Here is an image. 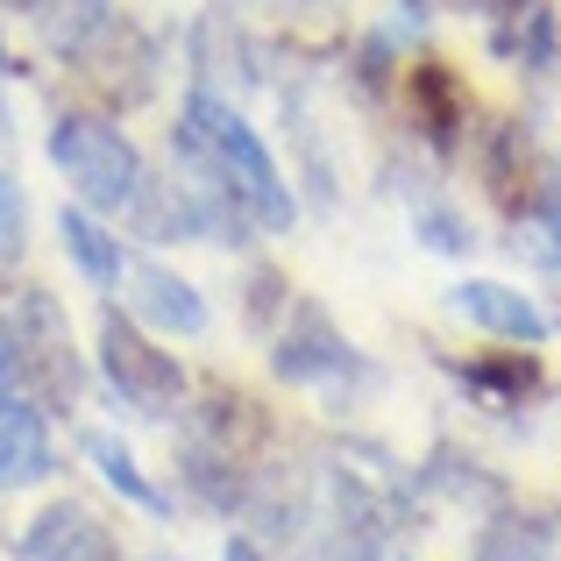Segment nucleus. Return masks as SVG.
Returning a JSON list of instances; mask_svg holds the SVG:
<instances>
[{"label":"nucleus","mask_w":561,"mask_h":561,"mask_svg":"<svg viewBox=\"0 0 561 561\" xmlns=\"http://www.w3.org/2000/svg\"><path fill=\"white\" fill-rule=\"evenodd\" d=\"M179 136L220 171V185L242 199V214H256L263 228H291V220H299V199H291L285 171H277V157L263 150L256 128L234 114V100H220L214 85H192V100H185V128H179Z\"/></svg>","instance_id":"f257e3e1"},{"label":"nucleus","mask_w":561,"mask_h":561,"mask_svg":"<svg viewBox=\"0 0 561 561\" xmlns=\"http://www.w3.org/2000/svg\"><path fill=\"white\" fill-rule=\"evenodd\" d=\"M50 164L65 171V185L79 192V206H93V214H136V206H150L142 150L114 122H100V114H57Z\"/></svg>","instance_id":"f03ea898"},{"label":"nucleus","mask_w":561,"mask_h":561,"mask_svg":"<svg viewBox=\"0 0 561 561\" xmlns=\"http://www.w3.org/2000/svg\"><path fill=\"white\" fill-rule=\"evenodd\" d=\"M100 370H107V383H114V391H122L136 412H171V405L185 398L179 356H164V348H157L142 328H128L122 313L100 320Z\"/></svg>","instance_id":"7ed1b4c3"},{"label":"nucleus","mask_w":561,"mask_h":561,"mask_svg":"<svg viewBox=\"0 0 561 561\" xmlns=\"http://www.w3.org/2000/svg\"><path fill=\"white\" fill-rule=\"evenodd\" d=\"M14 342H22V383H36L43 398H65L79 391V363H71V334L57 320V306L43 291H28L22 313H14Z\"/></svg>","instance_id":"20e7f679"},{"label":"nucleus","mask_w":561,"mask_h":561,"mask_svg":"<svg viewBox=\"0 0 561 561\" xmlns=\"http://www.w3.org/2000/svg\"><path fill=\"white\" fill-rule=\"evenodd\" d=\"M455 313H462L469 328L497 334V342H519V348L548 342V313H540L526 291L497 285V277H462V285H455Z\"/></svg>","instance_id":"39448f33"},{"label":"nucleus","mask_w":561,"mask_h":561,"mask_svg":"<svg viewBox=\"0 0 561 561\" xmlns=\"http://www.w3.org/2000/svg\"><path fill=\"white\" fill-rule=\"evenodd\" d=\"M356 370V356H348V342L334 334V320L320 313V306H291V328L285 342H277V377L285 383H328Z\"/></svg>","instance_id":"423d86ee"},{"label":"nucleus","mask_w":561,"mask_h":561,"mask_svg":"<svg viewBox=\"0 0 561 561\" xmlns=\"http://www.w3.org/2000/svg\"><path fill=\"white\" fill-rule=\"evenodd\" d=\"M128 306H136L142 320H150L157 334H206V299H199V285H192V277H179V271H164V263H128Z\"/></svg>","instance_id":"0eeeda50"},{"label":"nucleus","mask_w":561,"mask_h":561,"mask_svg":"<svg viewBox=\"0 0 561 561\" xmlns=\"http://www.w3.org/2000/svg\"><path fill=\"white\" fill-rule=\"evenodd\" d=\"M491 50L505 57V65L548 71L554 50H561L554 8H548V0H497V8H491Z\"/></svg>","instance_id":"6e6552de"},{"label":"nucleus","mask_w":561,"mask_h":561,"mask_svg":"<svg viewBox=\"0 0 561 561\" xmlns=\"http://www.w3.org/2000/svg\"><path fill=\"white\" fill-rule=\"evenodd\" d=\"M57 469L50 455V426L28 398H0V483L22 491V483H43Z\"/></svg>","instance_id":"1a4fd4ad"},{"label":"nucleus","mask_w":561,"mask_h":561,"mask_svg":"<svg viewBox=\"0 0 561 561\" xmlns=\"http://www.w3.org/2000/svg\"><path fill=\"white\" fill-rule=\"evenodd\" d=\"M22 554L28 561H122L114 540H107V526H100L85 505H50L36 526H28Z\"/></svg>","instance_id":"9d476101"},{"label":"nucleus","mask_w":561,"mask_h":561,"mask_svg":"<svg viewBox=\"0 0 561 561\" xmlns=\"http://www.w3.org/2000/svg\"><path fill=\"white\" fill-rule=\"evenodd\" d=\"M8 8L22 14L50 50H65V57H79L85 43L114 22V0H8Z\"/></svg>","instance_id":"9b49d317"},{"label":"nucleus","mask_w":561,"mask_h":561,"mask_svg":"<svg viewBox=\"0 0 561 561\" xmlns=\"http://www.w3.org/2000/svg\"><path fill=\"white\" fill-rule=\"evenodd\" d=\"M57 234H65V256L79 263L93 285H122L128 277L122 234H114L107 220H93V206H65V214H57Z\"/></svg>","instance_id":"f8f14e48"},{"label":"nucleus","mask_w":561,"mask_h":561,"mask_svg":"<svg viewBox=\"0 0 561 561\" xmlns=\"http://www.w3.org/2000/svg\"><path fill=\"white\" fill-rule=\"evenodd\" d=\"M79 448H85V462L100 469V483H107V491H122L128 505H142V512H164V491H157V483L142 477V469H136V455H128L114 434H100V426H93V434H85Z\"/></svg>","instance_id":"ddd939ff"},{"label":"nucleus","mask_w":561,"mask_h":561,"mask_svg":"<svg viewBox=\"0 0 561 561\" xmlns=\"http://www.w3.org/2000/svg\"><path fill=\"white\" fill-rule=\"evenodd\" d=\"M412 100H420L426 128H448L455 122V79L440 65H420V71H412Z\"/></svg>","instance_id":"4468645a"},{"label":"nucleus","mask_w":561,"mask_h":561,"mask_svg":"<svg viewBox=\"0 0 561 561\" xmlns=\"http://www.w3.org/2000/svg\"><path fill=\"white\" fill-rule=\"evenodd\" d=\"M28 249V199H22V185L0 171V263H14Z\"/></svg>","instance_id":"2eb2a0df"},{"label":"nucleus","mask_w":561,"mask_h":561,"mask_svg":"<svg viewBox=\"0 0 561 561\" xmlns=\"http://www.w3.org/2000/svg\"><path fill=\"white\" fill-rule=\"evenodd\" d=\"M526 242L540 263H561V199H548L540 214H526Z\"/></svg>","instance_id":"dca6fc26"},{"label":"nucleus","mask_w":561,"mask_h":561,"mask_svg":"<svg viewBox=\"0 0 561 561\" xmlns=\"http://www.w3.org/2000/svg\"><path fill=\"white\" fill-rule=\"evenodd\" d=\"M22 383V342H14V320H0V398Z\"/></svg>","instance_id":"f3484780"},{"label":"nucleus","mask_w":561,"mask_h":561,"mask_svg":"<svg viewBox=\"0 0 561 561\" xmlns=\"http://www.w3.org/2000/svg\"><path fill=\"white\" fill-rule=\"evenodd\" d=\"M420 228H426V249H469V228H455L448 214H426Z\"/></svg>","instance_id":"a211bd4d"},{"label":"nucleus","mask_w":561,"mask_h":561,"mask_svg":"<svg viewBox=\"0 0 561 561\" xmlns=\"http://www.w3.org/2000/svg\"><path fill=\"white\" fill-rule=\"evenodd\" d=\"M526 377H534V363H519V370H497V383H505V391H519ZM469 383H491V370H469Z\"/></svg>","instance_id":"6ab92c4d"},{"label":"nucleus","mask_w":561,"mask_h":561,"mask_svg":"<svg viewBox=\"0 0 561 561\" xmlns=\"http://www.w3.org/2000/svg\"><path fill=\"white\" fill-rule=\"evenodd\" d=\"M220 561H271V554H263L256 540H228V554H220Z\"/></svg>","instance_id":"aec40b11"},{"label":"nucleus","mask_w":561,"mask_h":561,"mask_svg":"<svg viewBox=\"0 0 561 561\" xmlns=\"http://www.w3.org/2000/svg\"><path fill=\"white\" fill-rule=\"evenodd\" d=\"M0 71H8V43H0Z\"/></svg>","instance_id":"412c9836"}]
</instances>
